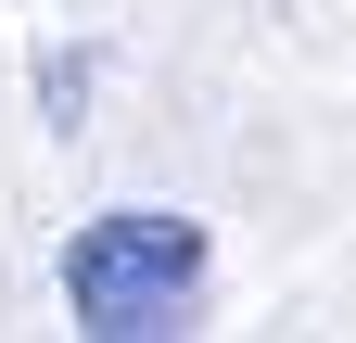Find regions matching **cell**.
<instances>
[{
    "label": "cell",
    "instance_id": "1",
    "mask_svg": "<svg viewBox=\"0 0 356 343\" xmlns=\"http://www.w3.org/2000/svg\"><path fill=\"white\" fill-rule=\"evenodd\" d=\"M204 280H216L204 229L191 217H153V203H115V217H89L64 242V306H76V331H102V343L191 331L204 318Z\"/></svg>",
    "mask_w": 356,
    "mask_h": 343
}]
</instances>
